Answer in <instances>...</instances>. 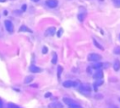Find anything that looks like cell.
Returning a JSON list of instances; mask_svg holds the SVG:
<instances>
[{
	"label": "cell",
	"instance_id": "6da1fadb",
	"mask_svg": "<svg viewBox=\"0 0 120 108\" xmlns=\"http://www.w3.org/2000/svg\"><path fill=\"white\" fill-rule=\"evenodd\" d=\"M102 58V56L98 54H95V53H92V54H88V60L89 61H93V62H98V61H100V59Z\"/></svg>",
	"mask_w": 120,
	"mask_h": 108
},
{
	"label": "cell",
	"instance_id": "7a4b0ae2",
	"mask_svg": "<svg viewBox=\"0 0 120 108\" xmlns=\"http://www.w3.org/2000/svg\"><path fill=\"white\" fill-rule=\"evenodd\" d=\"M79 90H80L82 93H83V94H88V93L91 92V87H90V85H87V84H82V85H80Z\"/></svg>",
	"mask_w": 120,
	"mask_h": 108
},
{
	"label": "cell",
	"instance_id": "3957f363",
	"mask_svg": "<svg viewBox=\"0 0 120 108\" xmlns=\"http://www.w3.org/2000/svg\"><path fill=\"white\" fill-rule=\"evenodd\" d=\"M86 17V10L84 8H80V11L78 13V19L80 22H82Z\"/></svg>",
	"mask_w": 120,
	"mask_h": 108
},
{
	"label": "cell",
	"instance_id": "277c9868",
	"mask_svg": "<svg viewBox=\"0 0 120 108\" xmlns=\"http://www.w3.org/2000/svg\"><path fill=\"white\" fill-rule=\"evenodd\" d=\"M5 26H6V29L8 30V33H13V31H14V25H13V23L9 20H6L5 21Z\"/></svg>",
	"mask_w": 120,
	"mask_h": 108
},
{
	"label": "cell",
	"instance_id": "5b68a950",
	"mask_svg": "<svg viewBox=\"0 0 120 108\" xmlns=\"http://www.w3.org/2000/svg\"><path fill=\"white\" fill-rule=\"evenodd\" d=\"M63 85L65 87H72V86H77L78 85V82L77 81H70V80H68V81H65L63 83Z\"/></svg>",
	"mask_w": 120,
	"mask_h": 108
},
{
	"label": "cell",
	"instance_id": "8992f818",
	"mask_svg": "<svg viewBox=\"0 0 120 108\" xmlns=\"http://www.w3.org/2000/svg\"><path fill=\"white\" fill-rule=\"evenodd\" d=\"M63 101H64L67 105H68V107H69V106H73V105H79V102H77V101H75L74 100H71V99H69V98H64V99H63Z\"/></svg>",
	"mask_w": 120,
	"mask_h": 108
},
{
	"label": "cell",
	"instance_id": "52a82bcc",
	"mask_svg": "<svg viewBox=\"0 0 120 108\" xmlns=\"http://www.w3.org/2000/svg\"><path fill=\"white\" fill-rule=\"evenodd\" d=\"M46 5L51 8H54L58 6V1L57 0H47Z\"/></svg>",
	"mask_w": 120,
	"mask_h": 108
},
{
	"label": "cell",
	"instance_id": "ba28073f",
	"mask_svg": "<svg viewBox=\"0 0 120 108\" xmlns=\"http://www.w3.org/2000/svg\"><path fill=\"white\" fill-rule=\"evenodd\" d=\"M29 70L32 73H38V72H40L41 71V69L38 68V67H37V66H35V65H31L29 67Z\"/></svg>",
	"mask_w": 120,
	"mask_h": 108
},
{
	"label": "cell",
	"instance_id": "9c48e42d",
	"mask_svg": "<svg viewBox=\"0 0 120 108\" xmlns=\"http://www.w3.org/2000/svg\"><path fill=\"white\" fill-rule=\"evenodd\" d=\"M55 33V27H50L46 30L45 36H53Z\"/></svg>",
	"mask_w": 120,
	"mask_h": 108
},
{
	"label": "cell",
	"instance_id": "30bf717a",
	"mask_svg": "<svg viewBox=\"0 0 120 108\" xmlns=\"http://www.w3.org/2000/svg\"><path fill=\"white\" fill-rule=\"evenodd\" d=\"M112 67H113V69L115 71H118L120 69V61L118 59H115L114 62H113V66Z\"/></svg>",
	"mask_w": 120,
	"mask_h": 108
},
{
	"label": "cell",
	"instance_id": "8fae6325",
	"mask_svg": "<svg viewBox=\"0 0 120 108\" xmlns=\"http://www.w3.org/2000/svg\"><path fill=\"white\" fill-rule=\"evenodd\" d=\"M103 77V71L102 70H97V72L94 74V78L95 79H101Z\"/></svg>",
	"mask_w": 120,
	"mask_h": 108
},
{
	"label": "cell",
	"instance_id": "7c38bea8",
	"mask_svg": "<svg viewBox=\"0 0 120 108\" xmlns=\"http://www.w3.org/2000/svg\"><path fill=\"white\" fill-rule=\"evenodd\" d=\"M52 63L53 65H55V64L57 63V54H56V53H55V52H53V53H52Z\"/></svg>",
	"mask_w": 120,
	"mask_h": 108
},
{
	"label": "cell",
	"instance_id": "4fadbf2b",
	"mask_svg": "<svg viewBox=\"0 0 120 108\" xmlns=\"http://www.w3.org/2000/svg\"><path fill=\"white\" fill-rule=\"evenodd\" d=\"M50 107L51 108H62L63 105L61 103H59V102H53V103H52L50 105Z\"/></svg>",
	"mask_w": 120,
	"mask_h": 108
},
{
	"label": "cell",
	"instance_id": "5bb4252c",
	"mask_svg": "<svg viewBox=\"0 0 120 108\" xmlns=\"http://www.w3.org/2000/svg\"><path fill=\"white\" fill-rule=\"evenodd\" d=\"M33 79H34V77H33L32 75L26 76L25 79H24V84H29V83H31V82L33 81Z\"/></svg>",
	"mask_w": 120,
	"mask_h": 108
},
{
	"label": "cell",
	"instance_id": "9a60e30c",
	"mask_svg": "<svg viewBox=\"0 0 120 108\" xmlns=\"http://www.w3.org/2000/svg\"><path fill=\"white\" fill-rule=\"evenodd\" d=\"M102 66H103V64H102V63H100L99 61H98V62H96V63H95L93 66H91V67H92V68H94V69H98L101 68Z\"/></svg>",
	"mask_w": 120,
	"mask_h": 108
},
{
	"label": "cell",
	"instance_id": "2e32d148",
	"mask_svg": "<svg viewBox=\"0 0 120 108\" xmlns=\"http://www.w3.org/2000/svg\"><path fill=\"white\" fill-rule=\"evenodd\" d=\"M19 31H20V32H22V31H27V32H30V33L32 32V31H31V30H30V29L28 28V27H26L25 25H22V26L20 27Z\"/></svg>",
	"mask_w": 120,
	"mask_h": 108
},
{
	"label": "cell",
	"instance_id": "e0dca14e",
	"mask_svg": "<svg viewBox=\"0 0 120 108\" xmlns=\"http://www.w3.org/2000/svg\"><path fill=\"white\" fill-rule=\"evenodd\" d=\"M93 41H94V43H95V45H96V47H98V48H99L100 50H103V47H102V46H100V45H99V43H98V41H97L96 39H93Z\"/></svg>",
	"mask_w": 120,
	"mask_h": 108
},
{
	"label": "cell",
	"instance_id": "ac0fdd59",
	"mask_svg": "<svg viewBox=\"0 0 120 108\" xmlns=\"http://www.w3.org/2000/svg\"><path fill=\"white\" fill-rule=\"evenodd\" d=\"M112 2H113V4H114L115 7L120 8V0H112Z\"/></svg>",
	"mask_w": 120,
	"mask_h": 108
},
{
	"label": "cell",
	"instance_id": "d6986e66",
	"mask_svg": "<svg viewBox=\"0 0 120 108\" xmlns=\"http://www.w3.org/2000/svg\"><path fill=\"white\" fill-rule=\"evenodd\" d=\"M62 70H63V68H62L61 66H59V67H58V69H57V74H58V78H60V74H61Z\"/></svg>",
	"mask_w": 120,
	"mask_h": 108
},
{
	"label": "cell",
	"instance_id": "ffe728a7",
	"mask_svg": "<svg viewBox=\"0 0 120 108\" xmlns=\"http://www.w3.org/2000/svg\"><path fill=\"white\" fill-rule=\"evenodd\" d=\"M113 53L115 54H120V47H115L113 50Z\"/></svg>",
	"mask_w": 120,
	"mask_h": 108
},
{
	"label": "cell",
	"instance_id": "44dd1931",
	"mask_svg": "<svg viewBox=\"0 0 120 108\" xmlns=\"http://www.w3.org/2000/svg\"><path fill=\"white\" fill-rule=\"evenodd\" d=\"M102 84H103V81H102V80H98L97 83H96V85H102Z\"/></svg>",
	"mask_w": 120,
	"mask_h": 108
},
{
	"label": "cell",
	"instance_id": "7402d4cb",
	"mask_svg": "<svg viewBox=\"0 0 120 108\" xmlns=\"http://www.w3.org/2000/svg\"><path fill=\"white\" fill-rule=\"evenodd\" d=\"M62 34H63V29H60V30L58 31V33H57V36H58V37H61Z\"/></svg>",
	"mask_w": 120,
	"mask_h": 108
},
{
	"label": "cell",
	"instance_id": "603a6c76",
	"mask_svg": "<svg viewBox=\"0 0 120 108\" xmlns=\"http://www.w3.org/2000/svg\"><path fill=\"white\" fill-rule=\"evenodd\" d=\"M8 106H9L10 108H19L18 106H16V105H14V104H12V103H9V104H8Z\"/></svg>",
	"mask_w": 120,
	"mask_h": 108
},
{
	"label": "cell",
	"instance_id": "cb8c5ba5",
	"mask_svg": "<svg viewBox=\"0 0 120 108\" xmlns=\"http://www.w3.org/2000/svg\"><path fill=\"white\" fill-rule=\"evenodd\" d=\"M69 108H82V107H81V105L79 104V105H73V106H69Z\"/></svg>",
	"mask_w": 120,
	"mask_h": 108
},
{
	"label": "cell",
	"instance_id": "d4e9b609",
	"mask_svg": "<svg viewBox=\"0 0 120 108\" xmlns=\"http://www.w3.org/2000/svg\"><path fill=\"white\" fill-rule=\"evenodd\" d=\"M47 51H48L47 47H43V49H42V53H43V54H46V53H47Z\"/></svg>",
	"mask_w": 120,
	"mask_h": 108
},
{
	"label": "cell",
	"instance_id": "484cf974",
	"mask_svg": "<svg viewBox=\"0 0 120 108\" xmlns=\"http://www.w3.org/2000/svg\"><path fill=\"white\" fill-rule=\"evenodd\" d=\"M95 98H96V99H102V95H100V94H99V95H96Z\"/></svg>",
	"mask_w": 120,
	"mask_h": 108
},
{
	"label": "cell",
	"instance_id": "4316f807",
	"mask_svg": "<svg viewBox=\"0 0 120 108\" xmlns=\"http://www.w3.org/2000/svg\"><path fill=\"white\" fill-rule=\"evenodd\" d=\"M26 7H27L26 5H23V6H22V11H24V10L26 9Z\"/></svg>",
	"mask_w": 120,
	"mask_h": 108
},
{
	"label": "cell",
	"instance_id": "83f0119b",
	"mask_svg": "<svg viewBox=\"0 0 120 108\" xmlns=\"http://www.w3.org/2000/svg\"><path fill=\"white\" fill-rule=\"evenodd\" d=\"M51 95H52V94H51V93L49 92V93H46V94H45V97H46V98H49V97H50Z\"/></svg>",
	"mask_w": 120,
	"mask_h": 108
},
{
	"label": "cell",
	"instance_id": "f1b7e54d",
	"mask_svg": "<svg viewBox=\"0 0 120 108\" xmlns=\"http://www.w3.org/2000/svg\"><path fill=\"white\" fill-rule=\"evenodd\" d=\"M108 108H118L117 106H115V105H110Z\"/></svg>",
	"mask_w": 120,
	"mask_h": 108
},
{
	"label": "cell",
	"instance_id": "f546056e",
	"mask_svg": "<svg viewBox=\"0 0 120 108\" xmlns=\"http://www.w3.org/2000/svg\"><path fill=\"white\" fill-rule=\"evenodd\" d=\"M3 107V104H2V101H1V100H0V108H2Z\"/></svg>",
	"mask_w": 120,
	"mask_h": 108
},
{
	"label": "cell",
	"instance_id": "4dcf8cb0",
	"mask_svg": "<svg viewBox=\"0 0 120 108\" xmlns=\"http://www.w3.org/2000/svg\"><path fill=\"white\" fill-rule=\"evenodd\" d=\"M31 1H33V2H38V1H39V0H31Z\"/></svg>",
	"mask_w": 120,
	"mask_h": 108
},
{
	"label": "cell",
	"instance_id": "1f68e13d",
	"mask_svg": "<svg viewBox=\"0 0 120 108\" xmlns=\"http://www.w3.org/2000/svg\"><path fill=\"white\" fill-rule=\"evenodd\" d=\"M7 0H0V2H6Z\"/></svg>",
	"mask_w": 120,
	"mask_h": 108
},
{
	"label": "cell",
	"instance_id": "d6a6232c",
	"mask_svg": "<svg viewBox=\"0 0 120 108\" xmlns=\"http://www.w3.org/2000/svg\"><path fill=\"white\" fill-rule=\"evenodd\" d=\"M118 100H119V101H120V98H119V99H118Z\"/></svg>",
	"mask_w": 120,
	"mask_h": 108
},
{
	"label": "cell",
	"instance_id": "836d02e7",
	"mask_svg": "<svg viewBox=\"0 0 120 108\" xmlns=\"http://www.w3.org/2000/svg\"><path fill=\"white\" fill-rule=\"evenodd\" d=\"M119 37H120V36H119Z\"/></svg>",
	"mask_w": 120,
	"mask_h": 108
}]
</instances>
